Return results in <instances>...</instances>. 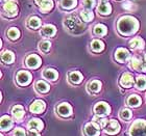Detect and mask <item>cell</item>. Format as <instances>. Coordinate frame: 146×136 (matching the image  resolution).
<instances>
[{
  "label": "cell",
  "mask_w": 146,
  "mask_h": 136,
  "mask_svg": "<svg viewBox=\"0 0 146 136\" xmlns=\"http://www.w3.org/2000/svg\"><path fill=\"white\" fill-rule=\"evenodd\" d=\"M138 28V21L133 17H123L118 22V30L120 34L128 35L134 34Z\"/></svg>",
  "instance_id": "1"
},
{
  "label": "cell",
  "mask_w": 146,
  "mask_h": 136,
  "mask_svg": "<svg viewBox=\"0 0 146 136\" xmlns=\"http://www.w3.org/2000/svg\"><path fill=\"white\" fill-rule=\"evenodd\" d=\"M64 25L66 26L68 30L70 32H73V34H80L84 31V24L82 23L80 20L76 18V17H69L65 20Z\"/></svg>",
  "instance_id": "2"
},
{
  "label": "cell",
  "mask_w": 146,
  "mask_h": 136,
  "mask_svg": "<svg viewBox=\"0 0 146 136\" xmlns=\"http://www.w3.org/2000/svg\"><path fill=\"white\" fill-rule=\"evenodd\" d=\"M129 132L131 136H146V122L143 120L135 122Z\"/></svg>",
  "instance_id": "3"
},
{
  "label": "cell",
  "mask_w": 146,
  "mask_h": 136,
  "mask_svg": "<svg viewBox=\"0 0 146 136\" xmlns=\"http://www.w3.org/2000/svg\"><path fill=\"white\" fill-rule=\"evenodd\" d=\"M131 68L136 71H141V72H146V53L143 56H135L131 59Z\"/></svg>",
  "instance_id": "4"
},
{
  "label": "cell",
  "mask_w": 146,
  "mask_h": 136,
  "mask_svg": "<svg viewBox=\"0 0 146 136\" xmlns=\"http://www.w3.org/2000/svg\"><path fill=\"white\" fill-rule=\"evenodd\" d=\"M94 111L99 116H104V115H108L110 113V106L108 105L107 103L99 102L95 105Z\"/></svg>",
  "instance_id": "5"
},
{
  "label": "cell",
  "mask_w": 146,
  "mask_h": 136,
  "mask_svg": "<svg viewBox=\"0 0 146 136\" xmlns=\"http://www.w3.org/2000/svg\"><path fill=\"white\" fill-rule=\"evenodd\" d=\"M4 9L9 17H14L17 15V2L15 0H9L4 3Z\"/></svg>",
  "instance_id": "6"
},
{
  "label": "cell",
  "mask_w": 146,
  "mask_h": 136,
  "mask_svg": "<svg viewBox=\"0 0 146 136\" xmlns=\"http://www.w3.org/2000/svg\"><path fill=\"white\" fill-rule=\"evenodd\" d=\"M31 80V74L26 71H20L17 74V81L20 85H27Z\"/></svg>",
  "instance_id": "7"
},
{
  "label": "cell",
  "mask_w": 146,
  "mask_h": 136,
  "mask_svg": "<svg viewBox=\"0 0 146 136\" xmlns=\"http://www.w3.org/2000/svg\"><path fill=\"white\" fill-rule=\"evenodd\" d=\"M120 130V125L115 120H110L108 125L106 126V132L108 134H116Z\"/></svg>",
  "instance_id": "8"
},
{
  "label": "cell",
  "mask_w": 146,
  "mask_h": 136,
  "mask_svg": "<svg viewBox=\"0 0 146 136\" xmlns=\"http://www.w3.org/2000/svg\"><path fill=\"white\" fill-rule=\"evenodd\" d=\"M86 134L88 136H98L99 135V128L94 123H89L86 125Z\"/></svg>",
  "instance_id": "9"
},
{
  "label": "cell",
  "mask_w": 146,
  "mask_h": 136,
  "mask_svg": "<svg viewBox=\"0 0 146 136\" xmlns=\"http://www.w3.org/2000/svg\"><path fill=\"white\" fill-rule=\"evenodd\" d=\"M134 83V77L131 74L129 73H124L123 75L121 76V79H120V84L124 87H131Z\"/></svg>",
  "instance_id": "10"
},
{
  "label": "cell",
  "mask_w": 146,
  "mask_h": 136,
  "mask_svg": "<svg viewBox=\"0 0 146 136\" xmlns=\"http://www.w3.org/2000/svg\"><path fill=\"white\" fill-rule=\"evenodd\" d=\"M115 56H116V59H117L118 61H120V62H124V61L127 60L128 57H129V52L124 48H120L116 51Z\"/></svg>",
  "instance_id": "11"
},
{
  "label": "cell",
  "mask_w": 146,
  "mask_h": 136,
  "mask_svg": "<svg viewBox=\"0 0 146 136\" xmlns=\"http://www.w3.org/2000/svg\"><path fill=\"white\" fill-rule=\"evenodd\" d=\"M36 2L43 12H47L52 9L51 0H36Z\"/></svg>",
  "instance_id": "12"
},
{
  "label": "cell",
  "mask_w": 146,
  "mask_h": 136,
  "mask_svg": "<svg viewBox=\"0 0 146 136\" xmlns=\"http://www.w3.org/2000/svg\"><path fill=\"white\" fill-rule=\"evenodd\" d=\"M26 64L31 69H36L41 64V59L36 55H31L26 59Z\"/></svg>",
  "instance_id": "13"
},
{
  "label": "cell",
  "mask_w": 146,
  "mask_h": 136,
  "mask_svg": "<svg viewBox=\"0 0 146 136\" xmlns=\"http://www.w3.org/2000/svg\"><path fill=\"white\" fill-rule=\"evenodd\" d=\"M45 109V103L41 100H36L34 102V104L31 106V111L34 113H41Z\"/></svg>",
  "instance_id": "14"
},
{
  "label": "cell",
  "mask_w": 146,
  "mask_h": 136,
  "mask_svg": "<svg viewBox=\"0 0 146 136\" xmlns=\"http://www.w3.org/2000/svg\"><path fill=\"white\" fill-rule=\"evenodd\" d=\"M58 114L62 116H68L71 114V107L70 105H68L67 103H63L58 107Z\"/></svg>",
  "instance_id": "15"
},
{
  "label": "cell",
  "mask_w": 146,
  "mask_h": 136,
  "mask_svg": "<svg viewBox=\"0 0 146 136\" xmlns=\"http://www.w3.org/2000/svg\"><path fill=\"white\" fill-rule=\"evenodd\" d=\"M1 130L5 131V130H9V128H12L13 126V122L12 120H11V118L9 116H7V115H4V116H2L1 118Z\"/></svg>",
  "instance_id": "16"
},
{
  "label": "cell",
  "mask_w": 146,
  "mask_h": 136,
  "mask_svg": "<svg viewBox=\"0 0 146 136\" xmlns=\"http://www.w3.org/2000/svg\"><path fill=\"white\" fill-rule=\"evenodd\" d=\"M13 112V115H14V118L17 120V121H20L22 118H23V115H24V109L22 108L21 106H15L12 110Z\"/></svg>",
  "instance_id": "17"
},
{
  "label": "cell",
  "mask_w": 146,
  "mask_h": 136,
  "mask_svg": "<svg viewBox=\"0 0 146 136\" xmlns=\"http://www.w3.org/2000/svg\"><path fill=\"white\" fill-rule=\"evenodd\" d=\"M43 123L38 118H34V120H31L29 123H28V128L29 129H34V130H42L43 129Z\"/></svg>",
  "instance_id": "18"
},
{
  "label": "cell",
  "mask_w": 146,
  "mask_h": 136,
  "mask_svg": "<svg viewBox=\"0 0 146 136\" xmlns=\"http://www.w3.org/2000/svg\"><path fill=\"white\" fill-rule=\"evenodd\" d=\"M43 76H44L46 79L53 81V80H55V79L58 78V72H55L54 70H52V69H47L44 71Z\"/></svg>",
  "instance_id": "19"
},
{
  "label": "cell",
  "mask_w": 146,
  "mask_h": 136,
  "mask_svg": "<svg viewBox=\"0 0 146 136\" xmlns=\"http://www.w3.org/2000/svg\"><path fill=\"white\" fill-rule=\"evenodd\" d=\"M97 11L101 15H110L111 11H112V6L109 3H102L97 7Z\"/></svg>",
  "instance_id": "20"
},
{
  "label": "cell",
  "mask_w": 146,
  "mask_h": 136,
  "mask_svg": "<svg viewBox=\"0 0 146 136\" xmlns=\"http://www.w3.org/2000/svg\"><path fill=\"white\" fill-rule=\"evenodd\" d=\"M129 45H131V49H142L144 46V42L140 37H136L129 42Z\"/></svg>",
  "instance_id": "21"
},
{
  "label": "cell",
  "mask_w": 146,
  "mask_h": 136,
  "mask_svg": "<svg viewBox=\"0 0 146 136\" xmlns=\"http://www.w3.org/2000/svg\"><path fill=\"white\" fill-rule=\"evenodd\" d=\"M91 48L93 51L95 52H100L104 49V44L101 41H98V39H95L93 41L91 44Z\"/></svg>",
  "instance_id": "22"
},
{
  "label": "cell",
  "mask_w": 146,
  "mask_h": 136,
  "mask_svg": "<svg viewBox=\"0 0 146 136\" xmlns=\"http://www.w3.org/2000/svg\"><path fill=\"white\" fill-rule=\"evenodd\" d=\"M2 60L6 64H12L14 59H15V56H14V53L11 51H4L2 52Z\"/></svg>",
  "instance_id": "23"
},
{
  "label": "cell",
  "mask_w": 146,
  "mask_h": 136,
  "mask_svg": "<svg viewBox=\"0 0 146 136\" xmlns=\"http://www.w3.org/2000/svg\"><path fill=\"white\" fill-rule=\"evenodd\" d=\"M128 105L131 106V107H137L141 104V99L138 97L137 95H131V97L127 99Z\"/></svg>",
  "instance_id": "24"
},
{
  "label": "cell",
  "mask_w": 146,
  "mask_h": 136,
  "mask_svg": "<svg viewBox=\"0 0 146 136\" xmlns=\"http://www.w3.org/2000/svg\"><path fill=\"white\" fill-rule=\"evenodd\" d=\"M43 34H45L47 36H52L55 34V27L53 25H45L42 29Z\"/></svg>",
  "instance_id": "25"
},
{
  "label": "cell",
  "mask_w": 146,
  "mask_h": 136,
  "mask_svg": "<svg viewBox=\"0 0 146 136\" xmlns=\"http://www.w3.org/2000/svg\"><path fill=\"white\" fill-rule=\"evenodd\" d=\"M80 16H82V19L84 21L86 22H89V21H92L93 19H94V15H93V12L91 11H89V9H86V11H82L80 12Z\"/></svg>",
  "instance_id": "26"
},
{
  "label": "cell",
  "mask_w": 146,
  "mask_h": 136,
  "mask_svg": "<svg viewBox=\"0 0 146 136\" xmlns=\"http://www.w3.org/2000/svg\"><path fill=\"white\" fill-rule=\"evenodd\" d=\"M69 77H70L71 81H72L73 83H76V84L80 83L82 80V76L80 75V73H78V72H71Z\"/></svg>",
  "instance_id": "27"
},
{
  "label": "cell",
  "mask_w": 146,
  "mask_h": 136,
  "mask_svg": "<svg viewBox=\"0 0 146 136\" xmlns=\"http://www.w3.org/2000/svg\"><path fill=\"white\" fill-rule=\"evenodd\" d=\"M89 89L93 93H99L101 89V83L97 80H94L89 84Z\"/></svg>",
  "instance_id": "28"
},
{
  "label": "cell",
  "mask_w": 146,
  "mask_h": 136,
  "mask_svg": "<svg viewBox=\"0 0 146 136\" xmlns=\"http://www.w3.org/2000/svg\"><path fill=\"white\" fill-rule=\"evenodd\" d=\"M136 85H137V87L141 91H143L146 88V77L144 76H139L136 80Z\"/></svg>",
  "instance_id": "29"
},
{
  "label": "cell",
  "mask_w": 146,
  "mask_h": 136,
  "mask_svg": "<svg viewBox=\"0 0 146 136\" xmlns=\"http://www.w3.org/2000/svg\"><path fill=\"white\" fill-rule=\"evenodd\" d=\"M107 27L102 24H97L94 27V34L96 35H104L107 34Z\"/></svg>",
  "instance_id": "30"
},
{
  "label": "cell",
  "mask_w": 146,
  "mask_h": 136,
  "mask_svg": "<svg viewBox=\"0 0 146 136\" xmlns=\"http://www.w3.org/2000/svg\"><path fill=\"white\" fill-rule=\"evenodd\" d=\"M40 25H41V20H40L38 17H31V18L29 19V21H28V26L31 28H34V29L39 28Z\"/></svg>",
  "instance_id": "31"
},
{
  "label": "cell",
  "mask_w": 146,
  "mask_h": 136,
  "mask_svg": "<svg viewBox=\"0 0 146 136\" xmlns=\"http://www.w3.org/2000/svg\"><path fill=\"white\" fill-rule=\"evenodd\" d=\"M36 89H38L40 93H47V91H49V88H50V86L44 81H39L36 83Z\"/></svg>",
  "instance_id": "32"
},
{
  "label": "cell",
  "mask_w": 146,
  "mask_h": 136,
  "mask_svg": "<svg viewBox=\"0 0 146 136\" xmlns=\"http://www.w3.org/2000/svg\"><path fill=\"white\" fill-rule=\"evenodd\" d=\"M7 35H9V37L11 39H17L19 37V35H20V31H19L17 28L12 27V28H9V32H7Z\"/></svg>",
  "instance_id": "33"
},
{
  "label": "cell",
  "mask_w": 146,
  "mask_h": 136,
  "mask_svg": "<svg viewBox=\"0 0 146 136\" xmlns=\"http://www.w3.org/2000/svg\"><path fill=\"white\" fill-rule=\"evenodd\" d=\"M77 0H62V6L65 9H72L76 6Z\"/></svg>",
  "instance_id": "34"
},
{
  "label": "cell",
  "mask_w": 146,
  "mask_h": 136,
  "mask_svg": "<svg viewBox=\"0 0 146 136\" xmlns=\"http://www.w3.org/2000/svg\"><path fill=\"white\" fill-rule=\"evenodd\" d=\"M122 7L126 9V11H135V9H137V5L135 3L131 2V1H128V0H126L125 2L122 3Z\"/></svg>",
  "instance_id": "35"
},
{
  "label": "cell",
  "mask_w": 146,
  "mask_h": 136,
  "mask_svg": "<svg viewBox=\"0 0 146 136\" xmlns=\"http://www.w3.org/2000/svg\"><path fill=\"white\" fill-rule=\"evenodd\" d=\"M120 118L122 120H129L131 118V111L128 110V109H123L120 112Z\"/></svg>",
  "instance_id": "36"
},
{
  "label": "cell",
  "mask_w": 146,
  "mask_h": 136,
  "mask_svg": "<svg viewBox=\"0 0 146 136\" xmlns=\"http://www.w3.org/2000/svg\"><path fill=\"white\" fill-rule=\"evenodd\" d=\"M95 5V0H84V6L86 9H90Z\"/></svg>",
  "instance_id": "37"
},
{
  "label": "cell",
  "mask_w": 146,
  "mask_h": 136,
  "mask_svg": "<svg viewBox=\"0 0 146 136\" xmlns=\"http://www.w3.org/2000/svg\"><path fill=\"white\" fill-rule=\"evenodd\" d=\"M50 43L49 42H43L41 45H40V48H41V50H42L43 52H48L49 51V49H50Z\"/></svg>",
  "instance_id": "38"
},
{
  "label": "cell",
  "mask_w": 146,
  "mask_h": 136,
  "mask_svg": "<svg viewBox=\"0 0 146 136\" xmlns=\"http://www.w3.org/2000/svg\"><path fill=\"white\" fill-rule=\"evenodd\" d=\"M14 135H15V136H25V132H24V130H23V129H21V128H18V129L15 131Z\"/></svg>",
  "instance_id": "39"
},
{
  "label": "cell",
  "mask_w": 146,
  "mask_h": 136,
  "mask_svg": "<svg viewBox=\"0 0 146 136\" xmlns=\"http://www.w3.org/2000/svg\"><path fill=\"white\" fill-rule=\"evenodd\" d=\"M26 136H39V134L36 133V132H35V131L29 130L27 132V134H26Z\"/></svg>",
  "instance_id": "40"
},
{
  "label": "cell",
  "mask_w": 146,
  "mask_h": 136,
  "mask_svg": "<svg viewBox=\"0 0 146 136\" xmlns=\"http://www.w3.org/2000/svg\"><path fill=\"white\" fill-rule=\"evenodd\" d=\"M102 1H108V0H102Z\"/></svg>",
  "instance_id": "41"
},
{
  "label": "cell",
  "mask_w": 146,
  "mask_h": 136,
  "mask_svg": "<svg viewBox=\"0 0 146 136\" xmlns=\"http://www.w3.org/2000/svg\"><path fill=\"white\" fill-rule=\"evenodd\" d=\"M2 1H3V0H2Z\"/></svg>",
  "instance_id": "42"
}]
</instances>
